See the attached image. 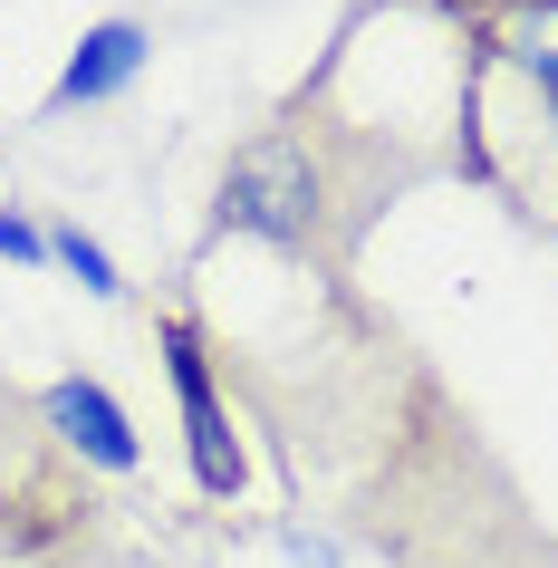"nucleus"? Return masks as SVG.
<instances>
[{"mask_svg": "<svg viewBox=\"0 0 558 568\" xmlns=\"http://www.w3.org/2000/svg\"><path fill=\"white\" fill-rule=\"evenodd\" d=\"M481 59L500 68H520V78H549L558 88V0H500L481 30H463Z\"/></svg>", "mask_w": 558, "mask_h": 568, "instance_id": "6e6552de", "label": "nucleus"}, {"mask_svg": "<svg viewBox=\"0 0 558 568\" xmlns=\"http://www.w3.org/2000/svg\"><path fill=\"white\" fill-rule=\"evenodd\" d=\"M212 241H261L270 261H290L298 280H356V241L366 232L347 222L318 145L290 116H270L212 174Z\"/></svg>", "mask_w": 558, "mask_h": 568, "instance_id": "f03ea898", "label": "nucleus"}, {"mask_svg": "<svg viewBox=\"0 0 558 568\" xmlns=\"http://www.w3.org/2000/svg\"><path fill=\"white\" fill-rule=\"evenodd\" d=\"M212 366L280 444L290 481L318 491L327 520L385 568H558V530L520 501L471 405L405 347L395 318L356 300V280H318L290 357L212 328Z\"/></svg>", "mask_w": 558, "mask_h": 568, "instance_id": "f257e3e1", "label": "nucleus"}, {"mask_svg": "<svg viewBox=\"0 0 558 568\" xmlns=\"http://www.w3.org/2000/svg\"><path fill=\"white\" fill-rule=\"evenodd\" d=\"M443 174L481 183L529 232L558 241V88L481 59L463 39V106H453V164Z\"/></svg>", "mask_w": 558, "mask_h": 568, "instance_id": "7ed1b4c3", "label": "nucleus"}, {"mask_svg": "<svg viewBox=\"0 0 558 568\" xmlns=\"http://www.w3.org/2000/svg\"><path fill=\"white\" fill-rule=\"evenodd\" d=\"M39 415H49V434H59V444L88 463V473H135V463H145V444H135V415H125V405L97 386V376H78V366L39 386Z\"/></svg>", "mask_w": 558, "mask_h": 568, "instance_id": "39448f33", "label": "nucleus"}, {"mask_svg": "<svg viewBox=\"0 0 558 568\" xmlns=\"http://www.w3.org/2000/svg\"><path fill=\"white\" fill-rule=\"evenodd\" d=\"M145 328H154V357H164V386H174V405H183L193 491H203V501H241V491H251V444H241L232 395H222V366H212V318L183 308V300H164Z\"/></svg>", "mask_w": 558, "mask_h": 568, "instance_id": "20e7f679", "label": "nucleus"}, {"mask_svg": "<svg viewBox=\"0 0 558 568\" xmlns=\"http://www.w3.org/2000/svg\"><path fill=\"white\" fill-rule=\"evenodd\" d=\"M49 463H68V444L49 434V415H39V395L20 386L10 366H0V510L20 501V491H30L39 473H49Z\"/></svg>", "mask_w": 558, "mask_h": 568, "instance_id": "0eeeda50", "label": "nucleus"}, {"mask_svg": "<svg viewBox=\"0 0 558 568\" xmlns=\"http://www.w3.org/2000/svg\"><path fill=\"white\" fill-rule=\"evenodd\" d=\"M145 59H154V30H145V20H97V30L68 49V68L49 78L39 116H78V106H106V97H125Z\"/></svg>", "mask_w": 558, "mask_h": 568, "instance_id": "423d86ee", "label": "nucleus"}, {"mask_svg": "<svg viewBox=\"0 0 558 568\" xmlns=\"http://www.w3.org/2000/svg\"><path fill=\"white\" fill-rule=\"evenodd\" d=\"M424 10H434V20H453V30H481L500 0H424Z\"/></svg>", "mask_w": 558, "mask_h": 568, "instance_id": "9b49d317", "label": "nucleus"}, {"mask_svg": "<svg viewBox=\"0 0 558 568\" xmlns=\"http://www.w3.org/2000/svg\"><path fill=\"white\" fill-rule=\"evenodd\" d=\"M49 261H59L88 300H125V280H116V261H106V241L78 232V222H49Z\"/></svg>", "mask_w": 558, "mask_h": 568, "instance_id": "1a4fd4ad", "label": "nucleus"}, {"mask_svg": "<svg viewBox=\"0 0 558 568\" xmlns=\"http://www.w3.org/2000/svg\"><path fill=\"white\" fill-rule=\"evenodd\" d=\"M0 261H20V270H49V232H39L30 212H10V203H0Z\"/></svg>", "mask_w": 558, "mask_h": 568, "instance_id": "9d476101", "label": "nucleus"}]
</instances>
